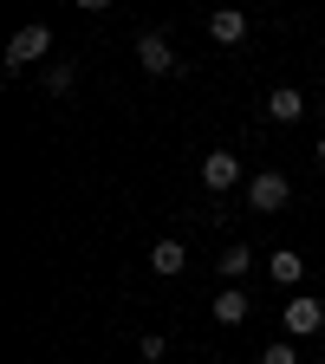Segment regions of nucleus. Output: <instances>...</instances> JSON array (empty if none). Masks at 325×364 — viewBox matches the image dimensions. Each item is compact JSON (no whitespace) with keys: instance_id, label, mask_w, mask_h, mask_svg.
<instances>
[{"instance_id":"obj_1","label":"nucleus","mask_w":325,"mask_h":364,"mask_svg":"<svg viewBox=\"0 0 325 364\" xmlns=\"http://www.w3.org/2000/svg\"><path fill=\"white\" fill-rule=\"evenodd\" d=\"M293 202V182L280 176V169H260L254 182H247V208H260V215H280Z\"/></svg>"},{"instance_id":"obj_2","label":"nucleus","mask_w":325,"mask_h":364,"mask_svg":"<svg viewBox=\"0 0 325 364\" xmlns=\"http://www.w3.org/2000/svg\"><path fill=\"white\" fill-rule=\"evenodd\" d=\"M53 53V26H20L14 39H7V72H26L33 59H46Z\"/></svg>"},{"instance_id":"obj_3","label":"nucleus","mask_w":325,"mask_h":364,"mask_svg":"<svg viewBox=\"0 0 325 364\" xmlns=\"http://www.w3.org/2000/svg\"><path fill=\"white\" fill-rule=\"evenodd\" d=\"M280 326H287V338H312V332L325 326V306H319L312 293H293L287 312H280Z\"/></svg>"},{"instance_id":"obj_4","label":"nucleus","mask_w":325,"mask_h":364,"mask_svg":"<svg viewBox=\"0 0 325 364\" xmlns=\"http://www.w3.org/2000/svg\"><path fill=\"white\" fill-rule=\"evenodd\" d=\"M202 182H208L215 196L235 189V182H241V156H235V150H208V156H202Z\"/></svg>"},{"instance_id":"obj_5","label":"nucleus","mask_w":325,"mask_h":364,"mask_svg":"<svg viewBox=\"0 0 325 364\" xmlns=\"http://www.w3.org/2000/svg\"><path fill=\"white\" fill-rule=\"evenodd\" d=\"M137 59H144V72H176L169 33H137Z\"/></svg>"},{"instance_id":"obj_6","label":"nucleus","mask_w":325,"mask_h":364,"mask_svg":"<svg viewBox=\"0 0 325 364\" xmlns=\"http://www.w3.org/2000/svg\"><path fill=\"white\" fill-rule=\"evenodd\" d=\"M182 267H189V247H182L176 235L150 247V273H163V280H176V273H182Z\"/></svg>"},{"instance_id":"obj_7","label":"nucleus","mask_w":325,"mask_h":364,"mask_svg":"<svg viewBox=\"0 0 325 364\" xmlns=\"http://www.w3.org/2000/svg\"><path fill=\"white\" fill-rule=\"evenodd\" d=\"M208 312H215V326H247V293L241 287H221Z\"/></svg>"},{"instance_id":"obj_8","label":"nucleus","mask_w":325,"mask_h":364,"mask_svg":"<svg viewBox=\"0 0 325 364\" xmlns=\"http://www.w3.org/2000/svg\"><path fill=\"white\" fill-rule=\"evenodd\" d=\"M306 111H312V105L299 98V91H293V85H280V91H273V98H267V117H273V124H299Z\"/></svg>"},{"instance_id":"obj_9","label":"nucleus","mask_w":325,"mask_h":364,"mask_svg":"<svg viewBox=\"0 0 325 364\" xmlns=\"http://www.w3.org/2000/svg\"><path fill=\"white\" fill-rule=\"evenodd\" d=\"M267 273H273L280 287H299V280H306V260H299V247H280V254H267Z\"/></svg>"},{"instance_id":"obj_10","label":"nucleus","mask_w":325,"mask_h":364,"mask_svg":"<svg viewBox=\"0 0 325 364\" xmlns=\"http://www.w3.org/2000/svg\"><path fill=\"white\" fill-rule=\"evenodd\" d=\"M215 267H221V280H228V287H241V280H247V267H254V247H247V241H235Z\"/></svg>"},{"instance_id":"obj_11","label":"nucleus","mask_w":325,"mask_h":364,"mask_svg":"<svg viewBox=\"0 0 325 364\" xmlns=\"http://www.w3.org/2000/svg\"><path fill=\"white\" fill-rule=\"evenodd\" d=\"M208 33H215L221 46H241V39H247V14H235V7H221V14L208 20Z\"/></svg>"},{"instance_id":"obj_12","label":"nucleus","mask_w":325,"mask_h":364,"mask_svg":"<svg viewBox=\"0 0 325 364\" xmlns=\"http://www.w3.org/2000/svg\"><path fill=\"white\" fill-rule=\"evenodd\" d=\"M72 85H78L72 65H53V72H46V91H53V98H72Z\"/></svg>"},{"instance_id":"obj_13","label":"nucleus","mask_w":325,"mask_h":364,"mask_svg":"<svg viewBox=\"0 0 325 364\" xmlns=\"http://www.w3.org/2000/svg\"><path fill=\"white\" fill-rule=\"evenodd\" d=\"M260 364H299V351H293V338H280V345H267V351H260Z\"/></svg>"},{"instance_id":"obj_14","label":"nucleus","mask_w":325,"mask_h":364,"mask_svg":"<svg viewBox=\"0 0 325 364\" xmlns=\"http://www.w3.org/2000/svg\"><path fill=\"white\" fill-rule=\"evenodd\" d=\"M163 351H169V338H163V332H144V364H156Z\"/></svg>"},{"instance_id":"obj_15","label":"nucleus","mask_w":325,"mask_h":364,"mask_svg":"<svg viewBox=\"0 0 325 364\" xmlns=\"http://www.w3.org/2000/svg\"><path fill=\"white\" fill-rule=\"evenodd\" d=\"M319 163H325V136H319Z\"/></svg>"}]
</instances>
